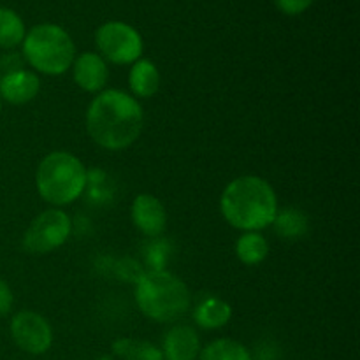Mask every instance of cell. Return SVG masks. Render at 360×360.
I'll list each match as a JSON object with an SVG mask.
<instances>
[{
	"mask_svg": "<svg viewBox=\"0 0 360 360\" xmlns=\"http://www.w3.org/2000/svg\"><path fill=\"white\" fill-rule=\"evenodd\" d=\"M236 255L246 266H257L269 255V243L259 232H245L236 243Z\"/></svg>",
	"mask_w": 360,
	"mask_h": 360,
	"instance_id": "2e32d148",
	"label": "cell"
},
{
	"mask_svg": "<svg viewBox=\"0 0 360 360\" xmlns=\"http://www.w3.org/2000/svg\"><path fill=\"white\" fill-rule=\"evenodd\" d=\"M2 69L7 72H14V70H21L23 67H21V58L16 55V53H11V55H4L2 58H0V72H2Z\"/></svg>",
	"mask_w": 360,
	"mask_h": 360,
	"instance_id": "7402d4cb",
	"label": "cell"
},
{
	"mask_svg": "<svg viewBox=\"0 0 360 360\" xmlns=\"http://www.w3.org/2000/svg\"><path fill=\"white\" fill-rule=\"evenodd\" d=\"M41 90V79L32 70H14L0 77V98L9 104H27L34 101Z\"/></svg>",
	"mask_w": 360,
	"mask_h": 360,
	"instance_id": "8fae6325",
	"label": "cell"
},
{
	"mask_svg": "<svg viewBox=\"0 0 360 360\" xmlns=\"http://www.w3.org/2000/svg\"><path fill=\"white\" fill-rule=\"evenodd\" d=\"M197 360H253V355L239 341L221 338L211 341L206 348H202Z\"/></svg>",
	"mask_w": 360,
	"mask_h": 360,
	"instance_id": "e0dca14e",
	"label": "cell"
},
{
	"mask_svg": "<svg viewBox=\"0 0 360 360\" xmlns=\"http://www.w3.org/2000/svg\"><path fill=\"white\" fill-rule=\"evenodd\" d=\"M27 30L20 14L13 9L0 7V48L13 49L23 42Z\"/></svg>",
	"mask_w": 360,
	"mask_h": 360,
	"instance_id": "ac0fdd59",
	"label": "cell"
},
{
	"mask_svg": "<svg viewBox=\"0 0 360 360\" xmlns=\"http://www.w3.org/2000/svg\"><path fill=\"white\" fill-rule=\"evenodd\" d=\"M72 72L77 86L84 91H90V94L101 91L105 86L109 77L105 60L101 55L91 51H84L77 58H74Z\"/></svg>",
	"mask_w": 360,
	"mask_h": 360,
	"instance_id": "30bf717a",
	"label": "cell"
},
{
	"mask_svg": "<svg viewBox=\"0 0 360 360\" xmlns=\"http://www.w3.org/2000/svg\"><path fill=\"white\" fill-rule=\"evenodd\" d=\"M274 227L276 232L285 239H299L306 234L308 231V218L297 210H285L278 211L276 218H274Z\"/></svg>",
	"mask_w": 360,
	"mask_h": 360,
	"instance_id": "d6986e66",
	"label": "cell"
},
{
	"mask_svg": "<svg viewBox=\"0 0 360 360\" xmlns=\"http://www.w3.org/2000/svg\"><path fill=\"white\" fill-rule=\"evenodd\" d=\"M220 210L229 225L245 232L269 227L278 214V199L273 186L259 176H241L225 186Z\"/></svg>",
	"mask_w": 360,
	"mask_h": 360,
	"instance_id": "7a4b0ae2",
	"label": "cell"
},
{
	"mask_svg": "<svg viewBox=\"0 0 360 360\" xmlns=\"http://www.w3.org/2000/svg\"><path fill=\"white\" fill-rule=\"evenodd\" d=\"M164 360H197L200 350V338L190 326H176L165 334L162 343Z\"/></svg>",
	"mask_w": 360,
	"mask_h": 360,
	"instance_id": "7c38bea8",
	"label": "cell"
},
{
	"mask_svg": "<svg viewBox=\"0 0 360 360\" xmlns=\"http://www.w3.org/2000/svg\"><path fill=\"white\" fill-rule=\"evenodd\" d=\"M72 231L70 217L62 210H46L32 220L23 238V248L34 255H44L60 248Z\"/></svg>",
	"mask_w": 360,
	"mask_h": 360,
	"instance_id": "52a82bcc",
	"label": "cell"
},
{
	"mask_svg": "<svg viewBox=\"0 0 360 360\" xmlns=\"http://www.w3.org/2000/svg\"><path fill=\"white\" fill-rule=\"evenodd\" d=\"M11 336L25 354L42 355L51 348L53 329L48 320L34 311H20L11 320Z\"/></svg>",
	"mask_w": 360,
	"mask_h": 360,
	"instance_id": "ba28073f",
	"label": "cell"
},
{
	"mask_svg": "<svg viewBox=\"0 0 360 360\" xmlns=\"http://www.w3.org/2000/svg\"><path fill=\"white\" fill-rule=\"evenodd\" d=\"M95 42L104 60L118 65L134 63L143 55V37L123 21H108L95 32Z\"/></svg>",
	"mask_w": 360,
	"mask_h": 360,
	"instance_id": "8992f818",
	"label": "cell"
},
{
	"mask_svg": "<svg viewBox=\"0 0 360 360\" xmlns=\"http://www.w3.org/2000/svg\"><path fill=\"white\" fill-rule=\"evenodd\" d=\"M86 183V167L67 151H53L42 158L35 174L39 195L51 206H67L79 199Z\"/></svg>",
	"mask_w": 360,
	"mask_h": 360,
	"instance_id": "277c9868",
	"label": "cell"
},
{
	"mask_svg": "<svg viewBox=\"0 0 360 360\" xmlns=\"http://www.w3.org/2000/svg\"><path fill=\"white\" fill-rule=\"evenodd\" d=\"M129 84L136 97H153L160 88V72H158L157 65L146 58H139L137 62H134L129 74Z\"/></svg>",
	"mask_w": 360,
	"mask_h": 360,
	"instance_id": "4fadbf2b",
	"label": "cell"
},
{
	"mask_svg": "<svg viewBox=\"0 0 360 360\" xmlns=\"http://www.w3.org/2000/svg\"><path fill=\"white\" fill-rule=\"evenodd\" d=\"M278 9L288 16H297V14L304 13L311 7L313 0H274Z\"/></svg>",
	"mask_w": 360,
	"mask_h": 360,
	"instance_id": "ffe728a7",
	"label": "cell"
},
{
	"mask_svg": "<svg viewBox=\"0 0 360 360\" xmlns=\"http://www.w3.org/2000/svg\"><path fill=\"white\" fill-rule=\"evenodd\" d=\"M0 77H2V72H0Z\"/></svg>",
	"mask_w": 360,
	"mask_h": 360,
	"instance_id": "d4e9b609",
	"label": "cell"
},
{
	"mask_svg": "<svg viewBox=\"0 0 360 360\" xmlns=\"http://www.w3.org/2000/svg\"><path fill=\"white\" fill-rule=\"evenodd\" d=\"M14 304V295L11 287L7 285V281H4L0 278V316L9 315L11 309H13Z\"/></svg>",
	"mask_w": 360,
	"mask_h": 360,
	"instance_id": "44dd1931",
	"label": "cell"
},
{
	"mask_svg": "<svg viewBox=\"0 0 360 360\" xmlns=\"http://www.w3.org/2000/svg\"><path fill=\"white\" fill-rule=\"evenodd\" d=\"M95 360H115V359H111V357H98V359H95Z\"/></svg>",
	"mask_w": 360,
	"mask_h": 360,
	"instance_id": "603a6c76",
	"label": "cell"
},
{
	"mask_svg": "<svg viewBox=\"0 0 360 360\" xmlns=\"http://www.w3.org/2000/svg\"><path fill=\"white\" fill-rule=\"evenodd\" d=\"M144 112L136 97L122 90H104L86 111L88 136L105 150H125L139 139Z\"/></svg>",
	"mask_w": 360,
	"mask_h": 360,
	"instance_id": "6da1fadb",
	"label": "cell"
},
{
	"mask_svg": "<svg viewBox=\"0 0 360 360\" xmlns=\"http://www.w3.org/2000/svg\"><path fill=\"white\" fill-rule=\"evenodd\" d=\"M112 354L122 360H164V354L157 345L132 338L116 340L112 343Z\"/></svg>",
	"mask_w": 360,
	"mask_h": 360,
	"instance_id": "9a60e30c",
	"label": "cell"
},
{
	"mask_svg": "<svg viewBox=\"0 0 360 360\" xmlns=\"http://www.w3.org/2000/svg\"><path fill=\"white\" fill-rule=\"evenodd\" d=\"M132 221L144 236L157 238L165 231L167 225V213L160 200L150 193H141L132 202Z\"/></svg>",
	"mask_w": 360,
	"mask_h": 360,
	"instance_id": "9c48e42d",
	"label": "cell"
},
{
	"mask_svg": "<svg viewBox=\"0 0 360 360\" xmlns=\"http://www.w3.org/2000/svg\"><path fill=\"white\" fill-rule=\"evenodd\" d=\"M0 109H2V101H0Z\"/></svg>",
	"mask_w": 360,
	"mask_h": 360,
	"instance_id": "cb8c5ba5",
	"label": "cell"
},
{
	"mask_svg": "<svg viewBox=\"0 0 360 360\" xmlns=\"http://www.w3.org/2000/svg\"><path fill=\"white\" fill-rule=\"evenodd\" d=\"M232 319V308L227 301L218 297H206L193 309V320L199 327L207 330L225 327Z\"/></svg>",
	"mask_w": 360,
	"mask_h": 360,
	"instance_id": "5bb4252c",
	"label": "cell"
},
{
	"mask_svg": "<svg viewBox=\"0 0 360 360\" xmlns=\"http://www.w3.org/2000/svg\"><path fill=\"white\" fill-rule=\"evenodd\" d=\"M23 58L37 72L60 76L72 65L76 46L62 27L42 23L27 32L23 39Z\"/></svg>",
	"mask_w": 360,
	"mask_h": 360,
	"instance_id": "5b68a950",
	"label": "cell"
},
{
	"mask_svg": "<svg viewBox=\"0 0 360 360\" xmlns=\"http://www.w3.org/2000/svg\"><path fill=\"white\" fill-rule=\"evenodd\" d=\"M136 302L144 316L158 323L174 322L190 308V292L174 274L164 269L143 273L136 280Z\"/></svg>",
	"mask_w": 360,
	"mask_h": 360,
	"instance_id": "3957f363",
	"label": "cell"
}]
</instances>
